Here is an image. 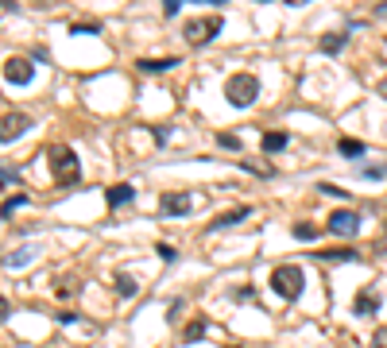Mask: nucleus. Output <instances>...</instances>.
<instances>
[{
	"label": "nucleus",
	"instance_id": "obj_21",
	"mask_svg": "<svg viewBox=\"0 0 387 348\" xmlns=\"http://www.w3.org/2000/svg\"><path fill=\"white\" fill-rule=\"evenodd\" d=\"M294 236H299V240H314V236H318V229H314L310 221H299V224H294Z\"/></svg>",
	"mask_w": 387,
	"mask_h": 348
},
{
	"label": "nucleus",
	"instance_id": "obj_1",
	"mask_svg": "<svg viewBox=\"0 0 387 348\" xmlns=\"http://www.w3.org/2000/svg\"><path fill=\"white\" fill-rule=\"evenodd\" d=\"M47 166H50V174H55V182H58V186H77V178H82V166H77V151H70L66 144L47 147Z\"/></svg>",
	"mask_w": 387,
	"mask_h": 348
},
{
	"label": "nucleus",
	"instance_id": "obj_18",
	"mask_svg": "<svg viewBox=\"0 0 387 348\" xmlns=\"http://www.w3.org/2000/svg\"><path fill=\"white\" fill-rule=\"evenodd\" d=\"M116 290H120V294H135V279L128 271H116Z\"/></svg>",
	"mask_w": 387,
	"mask_h": 348
},
{
	"label": "nucleus",
	"instance_id": "obj_15",
	"mask_svg": "<svg viewBox=\"0 0 387 348\" xmlns=\"http://www.w3.org/2000/svg\"><path fill=\"white\" fill-rule=\"evenodd\" d=\"M321 263H345V260H360L357 248H333V251H318Z\"/></svg>",
	"mask_w": 387,
	"mask_h": 348
},
{
	"label": "nucleus",
	"instance_id": "obj_14",
	"mask_svg": "<svg viewBox=\"0 0 387 348\" xmlns=\"http://www.w3.org/2000/svg\"><path fill=\"white\" fill-rule=\"evenodd\" d=\"M290 144V135L287 132H263V139H260V147L267 155H275V151H283V147Z\"/></svg>",
	"mask_w": 387,
	"mask_h": 348
},
{
	"label": "nucleus",
	"instance_id": "obj_6",
	"mask_svg": "<svg viewBox=\"0 0 387 348\" xmlns=\"http://www.w3.org/2000/svg\"><path fill=\"white\" fill-rule=\"evenodd\" d=\"M4 77H8L12 86H28L31 77H35V66H31V58H8L4 62Z\"/></svg>",
	"mask_w": 387,
	"mask_h": 348
},
{
	"label": "nucleus",
	"instance_id": "obj_2",
	"mask_svg": "<svg viewBox=\"0 0 387 348\" xmlns=\"http://www.w3.org/2000/svg\"><path fill=\"white\" fill-rule=\"evenodd\" d=\"M225 97H229L232 108H252L256 97H260V77L256 74H232L225 81Z\"/></svg>",
	"mask_w": 387,
	"mask_h": 348
},
{
	"label": "nucleus",
	"instance_id": "obj_24",
	"mask_svg": "<svg viewBox=\"0 0 387 348\" xmlns=\"http://www.w3.org/2000/svg\"><path fill=\"white\" fill-rule=\"evenodd\" d=\"M70 31H74V35H97L101 28H97V23H74Z\"/></svg>",
	"mask_w": 387,
	"mask_h": 348
},
{
	"label": "nucleus",
	"instance_id": "obj_17",
	"mask_svg": "<svg viewBox=\"0 0 387 348\" xmlns=\"http://www.w3.org/2000/svg\"><path fill=\"white\" fill-rule=\"evenodd\" d=\"M205 329H209V325H205V318L190 321V325H186V333H182V340H186V345H194V340H202V337H205Z\"/></svg>",
	"mask_w": 387,
	"mask_h": 348
},
{
	"label": "nucleus",
	"instance_id": "obj_10",
	"mask_svg": "<svg viewBox=\"0 0 387 348\" xmlns=\"http://www.w3.org/2000/svg\"><path fill=\"white\" fill-rule=\"evenodd\" d=\"M248 205H236V209H229V213H221V217H213V221L209 224H205V229H209V232H221V229H229V224H240L244 221V217H248Z\"/></svg>",
	"mask_w": 387,
	"mask_h": 348
},
{
	"label": "nucleus",
	"instance_id": "obj_7",
	"mask_svg": "<svg viewBox=\"0 0 387 348\" xmlns=\"http://www.w3.org/2000/svg\"><path fill=\"white\" fill-rule=\"evenodd\" d=\"M31 124H35V120H31L28 113H8V116H4V124H0V139H4V144H12V139H19V135L28 132Z\"/></svg>",
	"mask_w": 387,
	"mask_h": 348
},
{
	"label": "nucleus",
	"instance_id": "obj_16",
	"mask_svg": "<svg viewBox=\"0 0 387 348\" xmlns=\"http://www.w3.org/2000/svg\"><path fill=\"white\" fill-rule=\"evenodd\" d=\"M337 151L345 155V159H360V155H364L368 147L360 144V139H341V144H337Z\"/></svg>",
	"mask_w": 387,
	"mask_h": 348
},
{
	"label": "nucleus",
	"instance_id": "obj_8",
	"mask_svg": "<svg viewBox=\"0 0 387 348\" xmlns=\"http://www.w3.org/2000/svg\"><path fill=\"white\" fill-rule=\"evenodd\" d=\"M159 209H163V217H186V213L194 209V197L190 193H163V197H159Z\"/></svg>",
	"mask_w": 387,
	"mask_h": 348
},
{
	"label": "nucleus",
	"instance_id": "obj_26",
	"mask_svg": "<svg viewBox=\"0 0 387 348\" xmlns=\"http://www.w3.org/2000/svg\"><path fill=\"white\" fill-rule=\"evenodd\" d=\"M178 8H182V0H163V12H167V16H174Z\"/></svg>",
	"mask_w": 387,
	"mask_h": 348
},
{
	"label": "nucleus",
	"instance_id": "obj_13",
	"mask_svg": "<svg viewBox=\"0 0 387 348\" xmlns=\"http://www.w3.org/2000/svg\"><path fill=\"white\" fill-rule=\"evenodd\" d=\"M178 66V58H140V70H144V74H163V70H174Z\"/></svg>",
	"mask_w": 387,
	"mask_h": 348
},
{
	"label": "nucleus",
	"instance_id": "obj_29",
	"mask_svg": "<svg viewBox=\"0 0 387 348\" xmlns=\"http://www.w3.org/2000/svg\"><path fill=\"white\" fill-rule=\"evenodd\" d=\"M194 4H225V0H194Z\"/></svg>",
	"mask_w": 387,
	"mask_h": 348
},
{
	"label": "nucleus",
	"instance_id": "obj_30",
	"mask_svg": "<svg viewBox=\"0 0 387 348\" xmlns=\"http://www.w3.org/2000/svg\"><path fill=\"white\" fill-rule=\"evenodd\" d=\"M287 4H306V0H287Z\"/></svg>",
	"mask_w": 387,
	"mask_h": 348
},
{
	"label": "nucleus",
	"instance_id": "obj_9",
	"mask_svg": "<svg viewBox=\"0 0 387 348\" xmlns=\"http://www.w3.org/2000/svg\"><path fill=\"white\" fill-rule=\"evenodd\" d=\"M132 197H135V186L132 182H116V186H108V190H105L108 209H120V205H128Z\"/></svg>",
	"mask_w": 387,
	"mask_h": 348
},
{
	"label": "nucleus",
	"instance_id": "obj_28",
	"mask_svg": "<svg viewBox=\"0 0 387 348\" xmlns=\"http://www.w3.org/2000/svg\"><path fill=\"white\" fill-rule=\"evenodd\" d=\"M379 97H387V77H384V81H379Z\"/></svg>",
	"mask_w": 387,
	"mask_h": 348
},
{
	"label": "nucleus",
	"instance_id": "obj_3",
	"mask_svg": "<svg viewBox=\"0 0 387 348\" xmlns=\"http://www.w3.org/2000/svg\"><path fill=\"white\" fill-rule=\"evenodd\" d=\"M302 287H306V275H302V267H290V263H283V267L271 271V290H275L279 298H287V302L302 298Z\"/></svg>",
	"mask_w": 387,
	"mask_h": 348
},
{
	"label": "nucleus",
	"instance_id": "obj_22",
	"mask_svg": "<svg viewBox=\"0 0 387 348\" xmlns=\"http://www.w3.org/2000/svg\"><path fill=\"white\" fill-rule=\"evenodd\" d=\"M19 205H28V197H23V193H16V197H8V202H4V221H8Z\"/></svg>",
	"mask_w": 387,
	"mask_h": 348
},
{
	"label": "nucleus",
	"instance_id": "obj_11",
	"mask_svg": "<svg viewBox=\"0 0 387 348\" xmlns=\"http://www.w3.org/2000/svg\"><path fill=\"white\" fill-rule=\"evenodd\" d=\"M379 309V298H376V290H360L357 298H352V313L357 318H372Z\"/></svg>",
	"mask_w": 387,
	"mask_h": 348
},
{
	"label": "nucleus",
	"instance_id": "obj_23",
	"mask_svg": "<svg viewBox=\"0 0 387 348\" xmlns=\"http://www.w3.org/2000/svg\"><path fill=\"white\" fill-rule=\"evenodd\" d=\"M155 251H159V255H163L167 263H174V260H178V251H174L171 244H155Z\"/></svg>",
	"mask_w": 387,
	"mask_h": 348
},
{
	"label": "nucleus",
	"instance_id": "obj_12",
	"mask_svg": "<svg viewBox=\"0 0 387 348\" xmlns=\"http://www.w3.org/2000/svg\"><path fill=\"white\" fill-rule=\"evenodd\" d=\"M352 28H357V23H348V28H341V31H333V35H325V39H321V50H325V55H337V50L345 47V39L352 35Z\"/></svg>",
	"mask_w": 387,
	"mask_h": 348
},
{
	"label": "nucleus",
	"instance_id": "obj_25",
	"mask_svg": "<svg viewBox=\"0 0 387 348\" xmlns=\"http://www.w3.org/2000/svg\"><path fill=\"white\" fill-rule=\"evenodd\" d=\"M372 348H387V329H376V333H372Z\"/></svg>",
	"mask_w": 387,
	"mask_h": 348
},
{
	"label": "nucleus",
	"instance_id": "obj_19",
	"mask_svg": "<svg viewBox=\"0 0 387 348\" xmlns=\"http://www.w3.org/2000/svg\"><path fill=\"white\" fill-rule=\"evenodd\" d=\"M35 251L39 248H23V251H16V255H8V267H23V263H31V260H35Z\"/></svg>",
	"mask_w": 387,
	"mask_h": 348
},
{
	"label": "nucleus",
	"instance_id": "obj_27",
	"mask_svg": "<svg viewBox=\"0 0 387 348\" xmlns=\"http://www.w3.org/2000/svg\"><path fill=\"white\" fill-rule=\"evenodd\" d=\"M376 16H384V19H387V0H384V4H376Z\"/></svg>",
	"mask_w": 387,
	"mask_h": 348
},
{
	"label": "nucleus",
	"instance_id": "obj_4",
	"mask_svg": "<svg viewBox=\"0 0 387 348\" xmlns=\"http://www.w3.org/2000/svg\"><path fill=\"white\" fill-rule=\"evenodd\" d=\"M225 19L221 16H205V19H190V23H182V39L190 43V47H205V43H213V39L221 35Z\"/></svg>",
	"mask_w": 387,
	"mask_h": 348
},
{
	"label": "nucleus",
	"instance_id": "obj_20",
	"mask_svg": "<svg viewBox=\"0 0 387 348\" xmlns=\"http://www.w3.org/2000/svg\"><path fill=\"white\" fill-rule=\"evenodd\" d=\"M217 144L229 147V151H240V135H232V132H217Z\"/></svg>",
	"mask_w": 387,
	"mask_h": 348
},
{
	"label": "nucleus",
	"instance_id": "obj_5",
	"mask_svg": "<svg viewBox=\"0 0 387 348\" xmlns=\"http://www.w3.org/2000/svg\"><path fill=\"white\" fill-rule=\"evenodd\" d=\"M325 229L333 232V236H357V229H360V213H352V209L333 213V217L325 221Z\"/></svg>",
	"mask_w": 387,
	"mask_h": 348
},
{
	"label": "nucleus",
	"instance_id": "obj_31",
	"mask_svg": "<svg viewBox=\"0 0 387 348\" xmlns=\"http://www.w3.org/2000/svg\"><path fill=\"white\" fill-rule=\"evenodd\" d=\"M260 4H263V0H260Z\"/></svg>",
	"mask_w": 387,
	"mask_h": 348
}]
</instances>
